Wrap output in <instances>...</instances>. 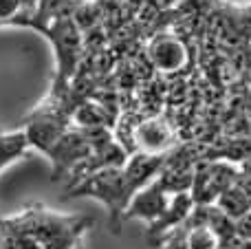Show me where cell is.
<instances>
[{"instance_id":"obj_1","label":"cell","mask_w":251,"mask_h":249,"mask_svg":"<svg viewBox=\"0 0 251 249\" xmlns=\"http://www.w3.org/2000/svg\"><path fill=\"white\" fill-rule=\"evenodd\" d=\"M170 154H150V152H132L124 166H113L97 170L93 174L84 176L82 181L69 185L66 197H91L97 199L108 210L110 229L115 234L122 232L124 216L130 201L141 188H146L150 181H154L165 168Z\"/></svg>"},{"instance_id":"obj_2","label":"cell","mask_w":251,"mask_h":249,"mask_svg":"<svg viewBox=\"0 0 251 249\" xmlns=\"http://www.w3.org/2000/svg\"><path fill=\"white\" fill-rule=\"evenodd\" d=\"M9 229L29 234L44 249H79L82 236L93 225V219L82 214H55L44 207H31L22 214L0 219Z\"/></svg>"},{"instance_id":"obj_3","label":"cell","mask_w":251,"mask_h":249,"mask_svg":"<svg viewBox=\"0 0 251 249\" xmlns=\"http://www.w3.org/2000/svg\"><path fill=\"white\" fill-rule=\"evenodd\" d=\"M35 31L44 35L55 55V77L51 88H69L84 57V31L75 16H60L40 25Z\"/></svg>"},{"instance_id":"obj_4","label":"cell","mask_w":251,"mask_h":249,"mask_svg":"<svg viewBox=\"0 0 251 249\" xmlns=\"http://www.w3.org/2000/svg\"><path fill=\"white\" fill-rule=\"evenodd\" d=\"M240 168L231 161H199L194 172V183H192V197L196 205H212L218 201L223 192L238 179Z\"/></svg>"},{"instance_id":"obj_5","label":"cell","mask_w":251,"mask_h":249,"mask_svg":"<svg viewBox=\"0 0 251 249\" xmlns=\"http://www.w3.org/2000/svg\"><path fill=\"white\" fill-rule=\"evenodd\" d=\"M93 152V146L82 128H69L47 152L51 161V181H57L64 174H73L77 166H82Z\"/></svg>"},{"instance_id":"obj_6","label":"cell","mask_w":251,"mask_h":249,"mask_svg":"<svg viewBox=\"0 0 251 249\" xmlns=\"http://www.w3.org/2000/svg\"><path fill=\"white\" fill-rule=\"evenodd\" d=\"M132 141L139 152H150V154L172 152L176 148V128L161 115H152V117L143 119L132 128Z\"/></svg>"},{"instance_id":"obj_7","label":"cell","mask_w":251,"mask_h":249,"mask_svg":"<svg viewBox=\"0 0 251 249\" xmlns=\"http://www.w3.org/2000/svg\"><path fill=\"white\" fill-rule=\"evenodd\" d=\"M148 62H150L159 73H165V75L176 73L187 62L185 42H183L178 35L159 31V33L152 35L150 44H148Z\"/></svg>"},{"instance_id":"obj_8","label":"cell","mask_w":251,"mask_h":249,"mask_svg":"<svg viewBox=\"0 0 251 249\" xmlns=\"http://www.w3.org/2000/svg\"><path fill=\"white\" fill-rule=\"evenodd\" d=\"M194 207H196V203H194V197H192L190 190L172 194L168 210H165L154 223L148 225V243H150L152 247H159L170 232L181 227V225L190 219Z\"/></svg>"},{"instance_id":"obj_9","label":"cell","mask_w":251,"mask_h":249,"mask_svg":"<svg viewBox=\"0 0 251 249\" xmlns=\"http://www.w3.org/2000/svg\"><path fill=\"white\" fill-rule=\"evenodd\" d=\"M170 199H172V194L165 190V185L161 183L159 179L150 181L146 188H141L137 194H134V199L130 201L128 210H126L124 221L141 219V221H146L148 225L154 223V221L168 210Z\"/></svg>"},{"instance_id":"obj_10","label":"cell","mask_w":251,"mask_h":249,"mask_svg":"<svg viewBox=\"0 0 251 249\" xmlns=\"http://www.w3.org/2000/svg\"><path fill=\"white\" fill-rule=\"evenodd\" d=\"M29 148V139H26L25 130H16L9 135H0V170L7 168L11 161L20 159Z\"/></svg>"},{"instance_id":"obj_11","label":"cell","mask_w":251,"mask_h":249,"mask_svg":"<svg viewBox=\"0 0 251 249\" xmlns=\"http://www.w3.org/2000/svg\"><path fill=\"white\" fill-rule=\"evenodd\" d=\"M25 0H0V26H11L20 16Z\"/></svg>"},{"instance_id":"obj_12","label":"cell","mask_w":251,"mask_h":249,"mask_svg":"<svg viewBox=\"0 0 251 249\" xmlns=\"http://www.w3.org/2000/svg\"><path fill=\"white\" fill-rule=\"evenodd\" d=\"M240 170H243L247 176H251V157H249V159H245V161L240 163Z\"/></svg>"},{"instance_id":"obj_13","label":"cell","mask_w":251,"mask_h":249,"mask_svg":"<svg viewBox=\"0 0 251 249\" xmlns=\"http://www.w3.org/2000/svg\"><path fill=\"white\" fill-rule=\"evenodd\" d=\"M0 249H13V247H11V243H9V238L4 236L2 232H0Z\"/></svg>"},{"instance_id":"obj_14","label":"cell","mask_w":251,"mask_h":249,"mask_svg":"<svg viewBox=\"0 0 251 249\" xmlns=\"http://www.w3.org/2000/svg\"><path fill=\"white\" fill-rule=\"evenodd\" d=\"M86 2H101V0H86Z\"/></svg>"},{"instance_id":"obj_15","label":"cell","mask_w":251,"mask_h":249,"mask_svg":"<svg viewBox=\"0 0 251 249\" xmlns=\"http://www.w3.org/2000/svg\"><path fill=\"white\" fill-rule=\"evenodd\" d=\"M79 249H82V247H79Z\"/></svg>"}]
</instances>
